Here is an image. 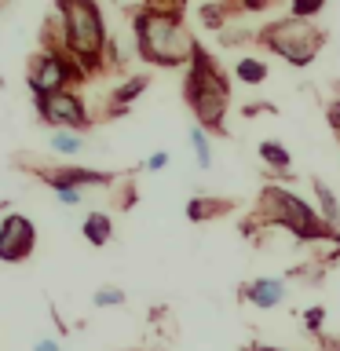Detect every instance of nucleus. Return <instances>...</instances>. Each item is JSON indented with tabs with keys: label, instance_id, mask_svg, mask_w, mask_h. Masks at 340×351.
<instances>
[{
	"label": "nucleus",
	"instance_id": "412c9836",
	"mask_svg": "<svg viewBox=\"0 0 340 351\" xmlns=\"http://www.w3.org/2000/svg\"><path fill=\"white\" fill-rule=\"evenodd\" d=\"M322 318H326V307H311V311H304V326L318 333V329H322Z\"/></svg>",
	"mask_w": 340,
	"mask_h": 351
},
{
	"label": "nucleus",
	"instance_id": "4468645a",
	"mask_svg": "<svg viewBox=\"0 0 340 351\" xmlns=\"http://www.w3.org/2000/svg\"><path fill=\"white\" fill-rule=\"evenodd\" d=\"M260 158H263V165H267V169H274L278 176H285V180H293V172H289L293 158H289V150H285L282 143L263 139V143H260Z\"/></svg>",
	"mask_w": 340,
	"mask_h": 351
},
{
	"label": "nucleus",
	"instance_id": "f8f14e48",
	"mask_svg": "<svg viewBox=\"0 0 340 351\" xmlns=\"http://www.w3.org/2000/svg\"><path fill=\"white\" fill-rule=\"evenodd\" d=\"M311 191L318 197V216H322L326 227H340V197L333 194V186L326 180H311Z\"/></svg>",
	"mask_w": 340,
	"mask_h": 351
},
{
	"label": "nucleus",
	"instance_id": "a211bd4d",
	"mask_svg": "<svg viewBox=\"0 0 340 351\" xmlns=\"http://www.w3.org/2000/svg\"><path fill=\"white\" fill-rule=\"evenodd\" d=\"M234 77L238 81H245V84H263L267 81V62L263 59H238V66H234Z\"/></svg>",
	"mask_w": 340,
	"mask_h": 351
},
{
	"label": "nucleus",
	"instance_id": "20e7f679",
	"mask_svg": "<svg viewBox=\"0 0 340 351\" xmlns=\"http://www.w3.org/2000/svg\"><path fill=\"white\" fill-rule=\"evenodd\" d=\"M256 213H260V223L285 227L296 241L329 238V230L322 223V216H318V208L307 205L304 197H296L293 191H282V186H263Z\"/></svg>",
	"mask_w": 340,
	"mask_h": 351
},
{
	"label": "nucleus",
	"instance_id": "6e6552de",
	"mask_svg": "<svg viewBox=\"0 0 340 351\" xmlns=\"http://www.w3.org/2000/svg\"><path fill=\"white\" fill-rule=\"evenodd\" d=\"M37 249V227L33 219L11 213L8 202L0 205V260L4 263H22Z\"/></svg>",
	"mask_w": 340,
	"mask_h": 351
},
{
	"label": "nucleus",
	"instance_id": "39448f33",
	"mask_svg": "<svg viewBox=\"0 0 340 351\" xmlns=\"http://www.w3.org/2000/svg\"><path fill=\"white\" fill-rule=\"evenodd\" d=\"M256 40L267 51L282 55L289 66H311L318 48H322V40H326V33L318 26H311V22H300V19L285 15L278 22H271V26H263Z\"/></svg>",
	"mask_w": 340,
	"mask_h": 351
},
{
	"label": "nucleus",
	"instance_id": "dca6fc26",
	"mask_svg": "<svg viewBox=\"0 0 340 351\" xmlns=\"http://www.w3.org/2000/svg\"><path fill=\"white\" fill-rule=\"evenodd\" d=\"M191 147H194L197 169H202V172L212 169V147H208V132H205L202 125H191Z\"/></svg>",
	"mask_w": 340,
	"mask_h": 351
},
{
	"label": "nucleus",
	"instance_id": "9b49d317",
	"mask_svg": "<svg viewBox=\"0 0 340 351\" xmlns=\"http://www.w3.org/2000/svg\"><path fill=\"white\" fill-rule=\"evenodd\" d=\"M147 84H150V77H147V73L128 77V81L121 84V88H114V92H110V110H114V114L121 117V114H125V110H128L132 103H136V99H139L143 92H147Z\"/></svg>",
	"mask_w": 340,
	"mask_h": 351
},
{
	"label": "nucleus",
	"instance_id": "9d476101",
	"mask_svg": "<svg viewBox=\"0 0 340 351\" xmlns=\"http://www.w3.org/2000/svg\"><path fill=\"white\" fill-rule=\"evenodd\" d=\"M241 296L252 304V307H278L285 300V278H252L245 282V289H241Z\"/></svg>",
	"mask_w": 340,
	"mask_h": 351
},
{
	"label": "nucleus",
	"instance_id": "2eb2a0df",
	"mask_svg": "<svg viewBox=\"0 0 340 351\" xmlns=\"http://www.w3.org/2000/svg\"><path fill=\"white\" fill-rule=\"evenodd\" d=\"M48 147L55 154H62V158H77V154L84 150V136H81V132H51Z\"/></svg>",
	"mask_w": 340,
	"mask_h": 351
},
{
	"label": "nucleus",
	"instance_id": "a878e982",
	"mask_svg": "<svg viewBox=\"0 0 340 351\" xmlns=\"http://www.w3.org/2000/svg\"><path fill=\"white\" fill-rule=\"evenodd\" d=\"M249 351H282V348H267V344H252Z\"/></svg>",
	"mask_w": 340,
	"mask_h": 351
},
{
	"label": "nucleus",
	"instance_id": "7ed1b4c3",
	"mask_svg": "<svg viewBox=\"0 0 340 351\" xmlns=\"http://www.w3.org/2000/svg\"><path fill=\"white\" fill-rule=\"evenodd\" d=\"M186 103L194 110V125H202L205 132H227L223 117L230 106V81L208 55L197 48L191 66H186Z\"/></svg>",
	"mask_w": 340,
	"mask_h": 351
},
{
	"label": "nucleus",
	"instance_id": "f03ea898",
	"mask_svg": "<svg viewBox=\"0 0 340 351\" xmlns=\"http://www.w3.org/2000/svg\"><path fill=\"white\" fill-rule=\"evenodd\" d=\"M132 40H136L139 59L150 66H191L194 51L202 44L183 22V8H139L132 22Z\"/></svg>",
	"mask_w": 340,
	"mask_h": 351
},
{
	"label": "nucleus",
	"instance_id": "5701e85b",
	"mask_svg": "<svg viewBox=\"0 0 340 351\" xmlns=\"http://www.w3.org/2000/svg\"><path fill=\"white\" fill-rule=\"evenodd\" d=\"M165 165H169V154H165V150H158V154H150V158H147V169L150 172H161Z\"/></svg>",
	"mask_w": 340,
	"mask_h": 351
},
{
	"label": "nucleus",
	"instance_id": "b1692460",
	"mask_svg": "<svg viewBox=\"0 0 340 351\" xmlns=\"http://www.w3.org/2000/svg\"><path fill=\"white\" fill-rule=\"evenodd\" d=\"M326 117H329V125L340 132V99H333V103L326 106Z\"/></svg>",
	"mask_w": 340,
	"mask_h": 351
},
{
	"label": "nucleus",
	"instance_id": "1a4fd4ad",
	"mask_svg": "<svg viewBox=\"0 0 340 351\" xmlns=\"http://www.w3.org/2000/svg\"><path fill=\"white\" fill-rule=\"evenodd\" d=\"M40 180L55 186V191H84V186H110V172H99V169H77V165H70V169H44Z\"/></svg>",
	"mask_w": 340,
	"mask_h": 351
},
{
	"label": "nucleus",
	"instance_id": "f3484780",
	"mask_svg": "<svg viewBox=\"0 0 340 351\" xmlns=\"http://www.w3.org/2000/svg\"><path fill=\"white\" fill-rule=\"evenodd\" d=\"M223 213H227V202H219V197H191V205H186L191 219H212Z\"/></svg>",
	"mask_w": 340,
	"mask_h": 351
},
{
	"label": "nucleus",
	"instance_id": "393cba45",
	"mask_svg": "<svg viewBox=\"0 0 340 351\" xmlns=\"http://www.w3.org/2000/svg\"><path fill=\"white\" fill-rule=\"evenodd\" d=\"M33 351H62V348H59V340H51V337H40L37 344H33Z\"/></svg>",
	"mask_w": 340,
	"mask_h": 351
},
{
	"label": "nucleus",
	"instance_id": "f257e3e1",
	"mask_svg": "<svg viewBox=\"0 0 340 351\" xmlns=\"http://www.w3.org/2000/svg\"><path fill=\"white\" fill-rule=\"evenodd\" d=\"M44 26H51V33H44V44L55 51H66L84 70V77H92L95 70L106 66L110 33L103 26V11L95 4H88V0H66V4L51 11V19Z\"/></svg>",
	"mask_w": 340,
	"mask_h": 351
},
{
	"label": "nucleus",
	"instance_id": "aec40b11",
	"mask_svg": "<svg viewBox=\"0 0 340 351\" xmlns=\"http://www.w3.org/2000/svg\"><path fill=\"white\" fill-rule=\"evenodd\" d=\"M318 11H322V0H296V4L289 8V15L300 19V22H307V19H315Z\"/></svg>",
	"mask_w": 340,
	"mask_h": 351
},
{
	"label": "nucleus",
	"instance_id": "423d86ee",
	"mask_svg": "<svg viewBox=\"0 0 340 351\" xmlns=\"http://www.w3.org/2000/svg\"><path fill=\"white\" fill-rule=\"evenodd\" d=\"M70 81H84V70L77 66L66 51H37L26 66V84L33 88V95H51V92H66Z\"/></svg>",
	"mask_w": 340,
	"mask_h": 351
},
{
	"label": "nucleus",
	"instance_id": "4be33fe9",
	"mask_svg": "<svg viewBox=\"0 0 340 351\" xmlns=\"http://www.w3.org/2000/svg\"><path fill=\"white\" fill-rule=\"evenodd\" d=\"M55 194H59L62 205H81L84 202V191H70V186H66V191H55Z\"/></svg>",
	"mask_w": 340,
	"mask_h": 351
},
{
	"label": "nucleus",
	"instance_id": "0eeeda50",
	"mask_svg": "<svg viewBox=\"0 0 340 351\" xmlns=\"http://www.w3.org/2000/svg\"><path fill=\"white\" fill-rule=\"evenodd\" d=\"M33 103H37V114L40 121H48V125H55V132H81L88 128V106L84 99L77 92H51V95H33Z\"/></svg>",
	"mask_w": 340,
	"mask_h": 351
},
{
	"label": "nucleus",
	"instance_id": "6ab92c4d",
	"mask_svg": "<svg viewBox=\"0 0 340 351\" xmlns=\"http://www.w3.org/2000/svg\"><path fill=\"white\" fill-rule=\"evenodd\" d=\"M92 304L95 307H121V304H125V293H121L117 285H103V289L92 296Z\"/></svg>",
	"mask_w": 340,
	"mask_h": 351
},
{
	"label": "nucleus",
	"instance_id": "ddd939ff",
	"mask_svg": "<svg viewBox=\"0 0 340 351\" xmlns=\"http://www.w3.org/2000/svg\"><path fill=\"white\" fill-rule=\"evenodd\" d=\"M81 234L88 238V245L103 249L110 238H114V219H110L106 213H88L84 223H81Z\"/></svg>",
	"mask_w": 340,
	"mask_h": 351
}]
</instances>
